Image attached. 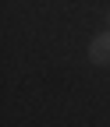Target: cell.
Segmentation results:
<instances>
[{
	"label": "cell",
	"mask_w": 110,
	"mask_h": 127,
	"mask_svg": "<svg viewBox=\"0 0 110 127\" xmlns=\"http://www.w3.org/2000/svg\"><path fill=\"white\" fill-rule=\"evenodd\" d=\"M89 60L100 64V67H107V64H110V28L100 32V35L89 42Z\"/></svg>",
	"instance_id": "cell-1"
},
{
	"label": "cell",
	"mask_w": 110,
	"mask_h": 127,
	"mask_svg": "<svg viewBox=\"0 0 110 127\" xmlns=\"http://www.w3.org/2000/svg\"><path fill=\"white\" fill-rule=\"evenodd\" d=\"M107 28H110V18H107Z\"/></svg>",
	"instance_id": "cell-2"
}]
</instances>
